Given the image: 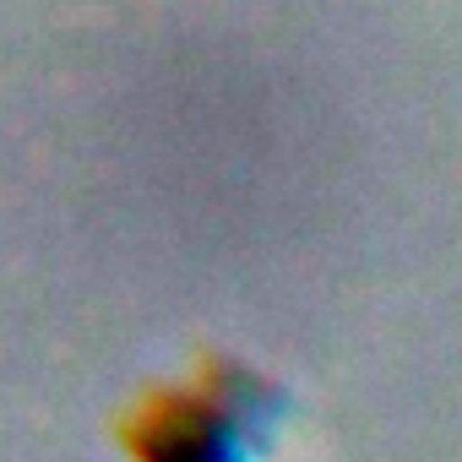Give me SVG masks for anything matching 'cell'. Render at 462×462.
Here are the masks:
<instances>
[{"instance_id": "1", "label": "cell", "mask_w": 462, "mask_h": 462, "mask_svg": "<svg viewBox=\"0 0 462 462\" xmlns=\"http://www.w3.org/2000/svg\"><path fill=\"white\" fill-rule=\"evenodd\" d=\"M267 419V386L240 370L207 359L180 381H158L120 424L125 462H256Z\"/></svg>"}]
</instances>
